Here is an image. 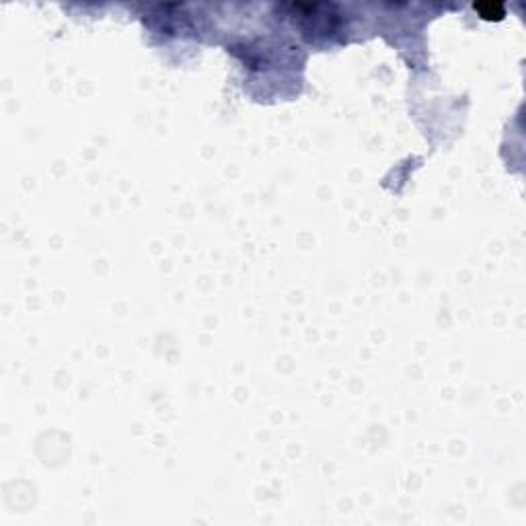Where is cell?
<instances>
[{"label": "cell", "instance_id": "obj_1", "mask_svg": "<svg viewBox=\"0 0 526 526\" xmlns=\"http://www.w3.org/2000/svg\"><path fill=\"white\" fill-rule=\"evenodd\" d=\"M485 19H500L504 17V7L502 5H481V7H475Z\"/></svg>", "mask_w": 526, "mask_h": 526}]
</instances>
